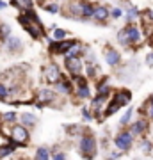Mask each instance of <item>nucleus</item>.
I'll use <instances>...</instances> for the list:
<instances>
[{
	"label": "nucleus",
	"instance_id": "nucleus-1",
	"mask_svg": "<svg viewBox=\"0 0 153 160\" xmlns=\"http://www.w3.org/2000/svg\"><path fill=\"white\" fill-rule=\"evenodd\" d=\"M18 23L22 25V29L25 30L32 39L38 41V39L46 38L43 22L39 20L36 9H28V11H25V12H20V14H18Z\"/></svg>",
	"mask_w": 153,
	"mask_h": 160
},
{
	"label": "nucleus",
	"instance_id": "nucleus-2",
	"mask_svg": "<svg viewBox=\"0 0 153 160\" xmlns=\"http://www.w3.org/2000/svg\"><path fill=\"white\" fill-rule=\"evenodd\" d=\"M79 151L85 160H93L98 153L96 137H94L93 133H89V132H85L84 135L79 139Z\"/></svg>",
	"mask_w": 153,
	"mask_h": 160
},
{
	"label": "nucleus",
	"instance_id": "nucleus-3",
	"mask_svg": "<svg viewBox=\"0 0 153 160\" xmlns=\"http://www.w3.org/2000/svg\"><path fill=\"white\" fill-rule=\"evenodd\" d=\"M9 139L14 144H18V148H25L30 141V130L20 123H16V125L9 126Z\"/></svg>",
	"mask_w": 153,
	"mask_h": 160
},
{
	"label": "nucleus",
	"instance_id": "nucleus-4",
	"mask_svg": "<svg viewBox=\"0 0 153 160\" xmlns=\"http://www.w3.org/2000/svg\"><path fill=\"white\" fill-rule=\"evenodd\" d=\"M75 45H77V39L54 41L52 38H48V53L50 55H66Z\"/></svg>",
	"mask_w": 153,
	"mask_h": 160
},
{
	"label": "nucleus",
	"instance_id": "nucleus-5",
	"mask_svg": "<svg viewBox=\"0 0 153 160\" xmlns=\"http://www.w3.org/2000/svg\"><path fill=\"white\" fill-rule=\"evenodd\" d=\"M57 100V92L55 89H52V87H41V89H38V92H36V109H43V107H46V105H52V103H55Z\"/></svg>",
	"mask_w": 153,
	"mask_h": 160
},
{
	"label": "nucleus",
	"instance_id": "nucleus-6",
	"mask_svg": "<svg viewBox=\"0 0 153 160\" xmlns=\"http://www.w3.org/2000/svg\"><path fill=\"white\" fill-rule=\"evenodd\" d=\"M43 80H45L46 84H50V86H55L57 82L61 80L63 73H61V68H59V64L57 62H48L46 66H43Z\"/></svg>",
	"mask_w": 153,
	"mask_h": 160
},
{
	"label": "nucleus",
	"instance_id": "nucleus-7",
	"mask_svg": "<svg viewBox=\"0 0 153 160\" xmlns=\"http://www.w3.org/2000/svg\"><path fill=\"white\" fill-rule=\"evenodd\" d=\"M134 135H132L128 130H121L118 132V135L114 137V146L119 149V151H130L132 146H134Z\"/></svg>",
	"mask_w": 153,
	"mask_h": 160
},
{
	"label": "nucleus",
	"instance_id": "nucleus-8",
	"mask_svg": "<svg viewBox=\"0 0 153 160\" xmlns=\"http://www.w3.org/2000/svg\"><path fill=\"white\" fill-rule=\"evenodd\" d=\"M85 68V62H82V57H64V69L69 77L82 75Z\"/></svg>",
	"mask_w": 153,
	"mask_h": 160
},
{
	"label": "nucleus",
	"instance_id": "nucleus-9",
	"mask_svg": "<svg viewBox=\"0 0 153 160\" xmlns=\"http://www.w3.org/2000/svg\"><path fill=\"white\" fill-rule=\"evenodd\" d=\"M126 32V38H128V45L130 46H137L142 43V30L137 27L135 23H132V25H126L123 27Z\"/></svg>",
	"mask_w": 153,
	"mask_h": 160
},
{
	"label": "nucleus",
	"instance_id": "nucleus-10",
	"mask_svg": "<svg viewBox=\"0 0 153 160\" xmlns=\"http://www.w3.org/2000/svg\"><path fill=\"white\" fill-rule=\"evenodd\" d=\"M55 92H61V94H64V96H71V94H75L73 80L68 78L66 75H63L61 80L55 84Z\"/></svg>",
	"mask_w": 153,
	"mask_h": 160
},
{
	"label": "nucleus",
	"instance_id": "nucleus-11",
	"mask_svg": "<svg viewBox=\"0 0 153 160\" xmlns=\"http://www.w3.org/2000/svg\"><path fill=\"white\" fill-rule=\"evenodd\" d=\"M148 128H150V123H148L146 118H139L137 121H134V123H130V128H128V132H130L134 137H141V135H144L148 132Z\"/></svg>",
	"mask_w": 153,
	"mask_h": 160
},
{
	"label": "nucleus",
	"instance_id": "nucleus-12",
	"mask_svg": "<svg viewBox=\"0 0 153 160\" xmlns=\"http://www.w3.org/2000/svg\"><path fill=\"white\" fill-rule=\"evenodd\" d=\"M110 100H114V102L123 109V107H126V105L132 102V92L128 91V89H118V91H114Z\"/></svg>",
	"mask_w": 153,
	"mask_h": 160
},
{
	"label": "nucleus",
	"instance_id": "nucleus-13",
	"mask_svg": "<svg viewBox=\"0 0 153 160\" xmlns=\"http://www.w3.org/2000/svg\"><path fill=\"white\" fill-rule=\"evenodd\" d=\"M2 46H4L9 53H20V52L23 50V41H22V38H18V36H11Z\"/></svg>",
	"mask_w": 153,
	"mask_h": 160
},
{
	"label": "nucleus",
	"instance_id": "nucleus-14",
	"mask_svg": "<svg viewBox=\"0 0 153 160\" xmlns=\"http://www.w3.org/2000/svg\"><path fill=\"white\" fill-rule=\"evenodd\" d=\"M103 57H105V62L110 68H116L121 62V52H118L116 48H107V50L103 52Z\"/></svg>",
	"mask_w": 153,
	"mask_h": 160
},
{
	"label": "nucleus",
	"instance_id": "nucleus-15",
	"mask_svg": "<svg viewBox=\"0 0 153 160\" xmlns=\"http://www.w3.org/2000/svg\"><path fill=\"white\" fill-rule=\"evenodd\" d=\"M110 18V7L103 6V4H96V9H94V16L93 20L98 23H105Z\"/></svg>",
	"mask_w": 153,
	"mask_h": 160
},
{
	"label": "nucleus",
	"instance_id": "nucleus-16",
	"mask_svg": "<svg viewBox=\"0 0 153 160\" xmlns=\"http://www.w3.org/2000/svg\"><path fill=\"white\" fill-rule=\"evenodd\" d=\"M94 9H96V4L93 2H80V20H93L94 16Z\"/></svg>",
	"mask_w": 153,
	"mask_h": 160
},
{
	"label": "nucleus",
	"instance_id": "nucleus-17",
	"mask_svg": "<svg viewBox=\"0 0 153 160\" xmlns=\"http://www.w3.org/2000/svg\"><path fill=\"white\" fill-rule=\"evenodd\" d=\"M38 6L43 9V11L50 12V14H59V12H63V4L61 2H38Z\"/></svg>",
	"mask_w": 153,
	"mask_h": 160
},
{
	"label": "nucleus",
	"instance_id": "nucleus-18",
	"mask_svg": "<svg viewBox=\"0 0 153 160\" xmlns=\"http://www.w3.org/2000/svg\"><path fill=\"white\" fill-rule=\"evenodd\" d=\"M20 125H23L25 128H34L38 125V116L32 114V112H22L20 114Z\"/></svg>",
	"mask_w": 153,
	"mask_h": 160
},
{
	"label": "nucleus",
	"instance_id": "nucleus-19",
	"mask_svg": "<svg viewBox=\"0 0 153 160\" xmlns=\"http://www.w3.org/2000/svg\"><path fill=\"white\" fill-rule=\"evenodd\" d=\"M16 149H18V144H14L11 139L7 137V142L0 144V160H2V158H7V157H11V155L14 153Z\"/></svg>",
	"mask_w": 153,
	"mask_h": 160
},
{
	"label": "nucleus",
	"instance_id": "nucleus-20",
	"mask_svg": "<svg viewBox=\"0 0 153 160\" xmlns=\"http://www.w3.org/2000/svg\"><path fill=\"white\" fill-rule=\"evenodd\" d=\"M125 14H126V25H132L135 20H139V18H141V11H139L135 6H132V4H128V6H126Z\"/></svg>",
	"mask_w": 153,
	"mask_h": 160
},
{
	"label": "nucleus",
	"instance_id": "nucleus-21",
	"mask_svg": "<svg viewBox=\"0 0 153 160\" xmlns=\"http://www.w3.org/2000/svg\"><path fill=\"white\" fill-rule=\"evenodd\" d=\"M9 6H13V7H16L20 12H25V11H28V9H34V2H30V0H13V2H9Z\"/></svg>",
	"mask_w": 153,
	"mask_h": 160
},
{
	"label": "nucleus",
	"instance_id": "nucleus-22",
	"mask_svg": "<svg viewBox=\"0 0 153 160\" xmlns=\"http://www.w3.org/2000/svg\"><path fill=\"white\" fill-rule=\"evenodd\" d=\"M13 36V30H11V25L6 22H0V45H4L9 38Z\"/></svg>",
	"mask_w": 153,
	"mask_h": 160
},
{
	"label": "nucleus",
	"instance_id": "nucleus-23",
	"mask_svg": "<svg viewBox=\"0 0 153 160\" xmlns=\"http://www.w3.org/2000/svg\"><path fill=\"white\" fill-rule=\"evenodd\" d=\"M84 71H85V78L87 80H94V78H98V75H100V68H98V64H85V68H84Z\"/></svg>",
	"mask_w": 153,
	"mask_h": 160
},
{
	"label": "nucleus",
	"instance_id": "nucleus-24",
	"mask_svg": "<svg viewBox=\"0 0 153 160\" xmlns=\"http://www.w3.org/2000/svg\"><path fill=\"white\" fill-rule=\"evenodd\" d=\"M20 118V114H16L14 110H9V112H4V114L0 116V119H2V123L7 126H13V123Z\"/></svg>",
	"mask_w": 153,
	"mask_h": 160
},
{
	"label": "nucleus",
	"instance_id": "nucleus-25",
	"mask_svg": "<svg viewBox=\"0 0 153 160\" xmlns=\"http://www.w3.org/2000/svg\"><path fill=\"white\" fill-rule=\"evenodd\" d=\"M91 87L85 86V87H77L75 89V98L77 100H91Z\"/></svg>",
	"mask_w": 153,
	"mask_h": 160
},
{
	"label": "nucleus",
	"instance_id": "nucleus-26",
	"mask_svg": "<svg viewBox=\"0 0 153 160\" xmlns=\"http://www.w3.org/2000/svg\"><path fill=\"white\" fill-rule=\"evenodd\" d=\"M34 160H52V151L45 146L36 149V155H34Z\"/></svg>",
	"mask_w": 153,
	"mask_h": 160
},
{
	"label": "nucleus",
	"instance_id": "nucleus-27",
	"mask_svg": "<svg viewBox=\"0 0 153 160\" xmlns=\"http://www.w3.org/2000/svg\"><path fill=\"white\" fill-rule=\"evenodd\" d=\"M132 116H134V109H132V107H128V109L125 110V114L121 116L119 125H121V126H128L132 123Z\"/></svg>",
	"mask_w": 153,
	"mask_h": 160
},
{
	"label": "nucleus",
	"instance_id": "nucleus-28",
	"mask_svg": "<svg viewBox=\"0 0 153 160\" xmlns=\"http://www.w3.org/2000/svg\"><path fill=\"white\" fill-rule=\"evenodd\" d=\"M52 39H54V41H64V39H68V32H66L64 29H59V27H57V29L52 30Z\"/></svg>",
	"mask_w": 153,
	"mask_h": 160
},
{
	"label": "nucleus",
	"instance_id": "nucleus-29",
	"mask_svg": "<svg viewBox=\"0 0 153 160\" xmlns=\"http://www.w3.org/2000/svg\"><path fill=\"white\" fill-rule=\"evenodd\" d=\"M69 78L73 80V84H75L77 87L89 86V82H87V78H85V75H77V77H69Z\"/></svg>",
	"mask_w": 153,
	"mask_h": 160
},
{
	"label": "nucleus",
	"instance_id": "nucleus-30",
	"mask_svg": "<svg viewBox=\"0 0 153 160\" xmlns=\"http://www.w3.org/2000/svg\"><path fill=\"white\" fill-rule=\"evenodd\" d=\"M0 102H9V87L0 82Z\"/></svg>",
	"mask_w": 153,
	"mask_h": 160
},
{
	"label": "nucleus",
	"instance_id": "nucleus-31",
	"mask_svg": "<svg viewBox=\"0 0 153 160\" xmlns=\"http://www.w3.org/2000/svg\"><path fill=\"white\" fill-rule=\"evenodd\" d=\"M118 43L121 46H130L128 45V38H126V32H125V29H121L118 32Z\"/></svg>",
	"mask_w": 153,
	"mask_h": 160
},
{
	"label": "nucleus",
	"instance_id": "nucleus-32",
	"mask_svg": "<svg viewBox=\"0 0 153 160\" xmlns=\"http://www.w3.org/2000/svg\"><path fill=\"white\" fill-rule=\"evenodd\" d=\"M123 14H125V9H121V7H110V18L112 20H119Z\"/></svg>",
	"mask_w": 153,
	"mask_h": 160
},
{
	"label": "nucleus",
	"instance_id": "nucleus-33",
	"mask_svg": "<svg viewBox=\"0 0 153 160\" xmlns=\"http://www.w3.org/2000/svg\"><path fill=\"white\" fill-rule=\"evenodd\" d=\"M80 114H82L84 121H93V112H91L89 107H82V109H80Z\"/></svg>",
	"mask_w": 153,
	"mask_h": 160
},
{
	"label": "nucleus",
	"instance_id": "nucleus-34",
	"mask_svg": "<svg viewBox=\"0 0 153 160\" xmlns=\"http://www.w3.org/2000/svg\"><path fill=\"white\" fill-rule=\"evenodd\" d=\"M52 160H66V153L54 148L52 149Z\"/></svg>",
	"mask_w": 153,
	"mask_h": 160
},
{
	"label": "nucleus",
	"instance_id": "nucleus-35",
	"mask_svg": "<svg viewBox=\"0 0 153 160\" xmlns=\"http://www.w3.org/2000/svg\"><path fill=\"white\" fill-rule=\"evenodd\" d=\"M151 142L150 141H146V139H142L141 141V151H144V153H151Z\"/></svg>",
	"mask_w": 153,
	"mask_h": 160
},
{
	"label": "nucleus",
	"instance_id": "nucleus-36",
	"mask_svg": "<svg viewBox=\"0 0 153 160\" xmlns=\"http://www.w3.org/2000/svg\"><path fill=\"white\" fill-rule=\"evenodd\" d=\"M146 64L150 66V68H153V52H148V55H146Z\"/></svg>",
	"mask_w": 153,
	"mask_h": 160
},
{
	"label": "nucleus",
	"instance_id": "nucleus-37",
	"mask_svg": "<svg viewBox=\"0 0 153 160\" xmlns=\"http://www.w3.org/2000/svg\"><path fill=\"white\" fill-rule=\"evenodd\" d=\"M146 114H148V118H150V119H153V105H148Z\"/></svg>",
	"mask_w": 153,
	"mask_h": 160
},
{
	"label": "nucleus",
	"instance_id": "nucleus-38",
	"mask_svg": "<svg viewBox=\"0 0 153 160\" xmlns=\"http://www.w3.org/2000/svg\"><path fill=\"white\" fill-rule=\"evenodd\" d=\"M119 157H121V153H110V155H109V158H107V160H118Z\"/></svg>",
	"mask_w": 153,
	"mask_h": 160
},
{
	"label": "nucleus",
	"instance_id": "nucleus-39",
	"mask_svg": "<svg viewBox=\"0 0 153 160\" xmlns=\"http://www.w3.org/2000/svg\"><path fill=\"white\" fill-rule=\"evenodd\" d=\"M7 6H9V2H6V0H0V11H2V9H6Z\"/></svg>",
	"mask_w": 153,
	"mask_h": 160
},
{
	"label": "nucleus",
	"instance_id": "nucleus-40",
	"mask_svg": "<svg viewBox=\"0 0 153 160\" xmlns=\"http://www.w3.org/2000/svg\"><path fill=\"white\" fill-rule=\"evenodd\" d=\"M146 105H153V94L150 98H148V102H146Z\"/></svg>",
	"mask_w": 153,
	"mask_h": 160
},
{
	"label": "nucleus",
	"instance_id": "nucleus-41",
	"mask_svg": "<svg viewBox=\"0 0 153 160\" xmlns=\"http://www.w3.org/2000/svg\"><path fill=\"white\" fill-rule=\"evenodd\" d=\"M2 126H4V123H2V119H0V133H2Z\"/></svg>",
	"mask_w": 153,
	"mask_h": 160
}]
</instances>
